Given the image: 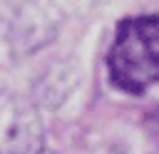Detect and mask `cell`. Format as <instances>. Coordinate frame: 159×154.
<instances>
[{"label":"cell","instance_id":"cell-1","mask_svg":"<svg viewBox=\"0 0 159 154\" xmlns=\"http://www.w3.org/2000/svg\"><path fill=\"white\" fill-rule=\"evenodd\" d=\"M107 67L112 82L129 94H142L149 84L159 82V17L142 15L122 20Z\"/></svg>","mask_w":159,"mask_h":154},{"label":"cell","instance_id":"cell-2","mask_svg":"<svg viewBox=\"0 0 159 154\" xmlns=\"http://www.w3.org/2000/svg\"><path fill=\"white\" fill-rule=\"evenodd\" d=\"M0 154H55L45 144L37 107L10 89H0Z\"/></svg>","mask_w":159,"mask_h":154}]
</instances>
